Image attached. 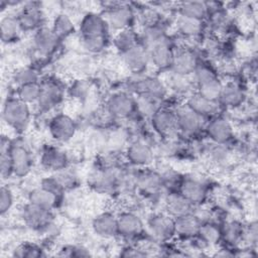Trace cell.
I'll list each match as a JSON object with an SVG mask.
<instances>
[{"label":"cell","instance_id":"6da1fadb","mask_svg":"<svg viewBox=\"0 0 258 258\" xmlns=\"http://www.w3.org/2000/svg\"><path fill=\"white\" fill-rule=\"evenodd\" d=\"M3 120L14 129H23L30 118L29 105L17 97L8 98L2 110Z\"/></svg>","mask_w":258,"mask_h":258},{"label":"cell","instance_id":"7a4b0ae2","mask_svg":"<svg viewBox=\"0 0 258 258\" xmlns=\"http://www.w3.org/2000/svg\"><path fill=\"white\" fill-rule=\"evenodd\" d=\"M150 235L157 241L163 242L175 235L174 218L168 214H154L147 221Z\"/></svg>","mask_w":258,"mask_h":258},{"label":"cell","instance_id":"3957f363","mask_svg":"<svg viewBox=\"0 0 258 258\" xmlns=\"http://www.w3.org/2000/svg\"><path fill=\"white\" fill-rule=\"evenodd\" d=\"M20 216L26 226L33 230L39 231L48 228L53 221L51 211L41 209L28 202L22 207L20 211Z\"/></svg>","mask_w":258,"mask_h":258},{"label":"cell","instance_id":"277c9868","mask_svg":"<svg viewBox=\"0 0 258 258\" xmlns=\"http://www.w3.org/2000/svg\"><path fill=\"white\" fill-rule=\"evenodd\" d=\"M50 136L58 142L70 141L76 134L77 125L74 119L63 113L54 115L48 123Z\"/></svg>","mask_w":258,"mask_h":258},{"label":"cell","instance_id":"5b68a950","mask_svg":"<svg viewBox=\"0 0 258 258\" xmlns=\"http://www.w3.org/2000/svg\"><path fill=\"white\" fill-rule=\"evenodd\" d=\"M135 108V99L126 92H116L106 102L107 112L115 118H127L134 112Z\"/></svg>","mask_w":258,"mask_h":258},{"label":"cell","instance_id":"8992f818","mask_svg":"<svg viewBox=\"0 0 258 258\" xmlns=\"http://www.w3.org/2000/svg\"><path fill=\"white\" fill-rule=\"evenodd\" d=\"M131 88L137 96H148L159 101H161L167 93V88L160 79L149 76L135 80Z\"/></svg>","mask_w":258,"mask_h":258},{"label":"cell","instance_id":"52a82bcc","mask_svg":"<svg viewBox=\"0 0 258 258\" xmlns=\"http://www.w3.org/2000/svg\"><path fill=\"white\" fill-rule=\"evenodd\" d=\"M109 26L104 16L89 12L81 20L80 32L82 38L108 36Z\"/></svg>","mask_w":258,"mask_h":258},{"label":"cell","instance_id":"ba28073f","mask_svg":"<svg viewBox=\"0 0 258 258\" xmlns=\"http://www.w3.org/2000/svg\"><path fill=\"white\" fill-rule=\"evenodd\" d=\"M104 17L109 28H112L118 32L130 28L134 19V14L129 6L116 5L111 7Z\"/></svg>","mask_w":258,"mask_h":258},{"label":"cell","instance_id":"9c48e42d","mask_svg":"<svg viewBox=\"0 0 258 258\" xmlns=\"http://www.w3.org/2000/svg\"><path fill=\"white\" fill-rule=\"evenodd\" d=\"M10 154L13 164V174L18 177L27 175L32 167V157L29 150L22 144L11 143Z\"/></svg>","mask_w":258,"mask_h":258},{"label":"cell","instance_id":"30bf717a","mask_svg":"<svg viewBox=\"0 0 258 258\" xmlns=\"http://www.w3.org/2000/svg\"><path fill=\"white\" fill-rule=\"evenodd\" d=\"M175 115L176 129L181 131L183 134H195L199 132L204 125L205 118L195 113L186 106L179 108L175 112Z\"/></svg>","mask_w":258,"mask_h":258},{"label":"cell","instance_id":"8fae6325","mask_svg":"<svg viewBox=\"0 0 258 258\" xmlns=\"http://www.w3.org/2000/svg\"><path fill=\"white\" fill-rule=\"evenodd\" d=\"M118 234L125 238H136L144 231L141 218L132 212H123L117 216Z\"/></svg>","mask_w":258,"mask_h":258},{"label":"cell","instance_id":"7c38bea8","mask_svg":"<svg viewBox=\"0 0 258 258\" xmlns=\"http://www.w3.org/2000/svg\"><path fill=\"white\" fill-rule=\"evenodd\" d=\"M122 59L127 69L135 74L142 73L150 62L148 49L139 43L123 52Z\"/></svg>","mask_w":258,"mask_h":258},{"label":"cell","instance_id":"4fadbf2b","mask_svg":"<svg viewBox=\"0 0 258 258\" xmlns=\"http://www.w3.org/2000/svg\"><path fill=\"white\" fill-rule=\"evenodd\" d=\"M40 95L36 104L42 111L50 110L60 103L63 91L57 83L46 81L40 84Z\"/></svg>","mask_w":258,"mask_h":258},{"label":"cell","instance_id":"5bb4252c","mask_svg":"<svg viewBox=\"0 0 258 258\" xmlns=\"http://www.w3.org/2000/svg\"><path fill=\"white\" fill-rule=\"evenodd\" d=\"M148 49L149 61L158 70H166L170 69L174 50L171 48L169 42L166 38L152 46Z\"/></svg>","mask_w":258,"mask_h":258},{"label":"cell","instance_id":"9a60e30c","mask_svg":"<svg viewBox=\"0 0 258 258\" xmlns=\"http://www.w3.org/2000/svg\"><path fill=\"white\" fill-rule=\"evenodd\" d=\"M22 30H37L42 27L43 15L41 9L34 2H28L24 4L17 15Z\"/></svg>","mask_w":258,"mask_h":258},{"label":"cell","instance_id":"2e32d148","mask_svg":"<svg viewBox=\"0 0 258 258\" xmlns=\"http://www.w3.org/2000/svg\"><path fill=\"white\" fill-rule=\"evenodd\" d=\"M195 207L201 206L208 197L206 185L196 178H184L179 184V191Z\"/></svg>","mask_w":258,"mask_h":258},{"label":"cell","instance_id":"e0dca14e","mask_svg":"<svg viewBox=\"0 0 258 258\" xmlns=\"http://www.w3.org/2000/svg\"><path fill=\"white\" fill-rule=\"evenodd\" d=\"M206 133L216 144H224L231 140L233 136V128L227 119L216 117L207 124Z\"/></svg>","mask_w":258,"mask_h":258},{"label":"cell","instance_id":"ac0fdd59","mask_svg":"<svg viewBox=\"0 0 258 258\" xmlns=\"http://www.w3.org/2000/svg\"><path fill=\"white\" fill-rule=\"evenodd\" d=\"M59 38L55 35L51 28L40 27L36 30L33 37V45L36 52L42 56L51 54L58 43Z\"/></svg>","mask_w":258,"mask_h":258},{"label":"cell","instance_id":"d6986e66","mask_svg":"<svg viewBox=\"0 0 258 258\" xmlns=\"http://www.w3.org/2000/svg\"><path fill=\"white\" fill-rule=\"evenodd\" d=\"M152 128L160 135H168L176 129L175 112L168 108H159L151 117Z\"/></svg>","mask_w":258,"mask_h":258},{"label":"cell","instance_id":"ffe728a7","mask_svg":"<svg viewBox=\"0 0 258 258\" xmlns=\"http://www.w3.org/2000/svg\"><path fill=\"white\" fill-rule=\"evenodd\" d=\"M92 228L96 235L102 238H112L118 235L117 216L110 212H104L94 218Z\"/></svg>","mask_w":258,"mask_h":258},{"label":"cell","instance_id":"44dd1931","mask_svg":"<svg viewBox=\"0 0 258 258\" xmlns=\"http://www.w3.org/2000/svg\"><path fill=\"white\" fill-rule=\"evenodd\" d=\"M40 162L44 168L57 172L67 168L68 155L60 148L48 145L42 150Z\"/></svg>","mask_w":258,"mask_h":258},{"label":"cell","instance_id":"7402d4cb","mask_svg":"<svg viewBox=\"0 0 258 258\" xmlns=\"http://www.w3.org/2000/svg\"><path fill=\"white\" fill-rule=\"evenodd\" d=\"M198 58L194 51L183 49L175 52L173 55L170 70L173 74L180 76H188L194 73L198 67Z\"/></svg>","mask_w":258,"mask_h":258},{"label":"cell","instance_id":"603a6c76","mask_svg":"<svg viewBox=\"0 0 258 258\" xmlns=\"http://www.w3.org/2000/svg\"><path fill=\"white\" fill-rule=\"evenodd\" d=\"M126 156L128 161L135 166H146L153 159V152L149 145L142 141L132 142L127 150Z\"/></svg>","mask_w":258,"mask_h":258},{"label":"cell","instance_id":"cb8c5ba5","mask_svg":"<svg viewBox=\"0 0 258 258\" xmlns=\"http://www.w3.org/2000/svg\"><path fill=\"white\" fill-rule=\"evenodd\" d=\"M28 203L39 207L41 209H45L48 211H52L59 202V197L46 188L39 186L33 188L29 191L27 197Z\"/></svg>","mask_w":258,"mask_h":258},{"label":"cell","instance_id":"d4e9b609","mask_svg":"<svg viewBox=\"0 0 258 258\" xmlns=\"http://www.w3.org/2000/svg\"><path fill=\"white\" fill-rule=\"evenodd\" d=\"M185 106L203 118L212 117L216 115L219 110L218 102L208 100L205 97L201 96L199 93H196L188 97Z\"/></svg>","mask_w":258,"mask_h":258},{"label":"cell","instance_id":"484cf974","mask_svg":"<svg viewBox=\"0 0 258 258\" xmlns=\"http://www.w3.org/2000/svg\"><path fill=\"white\" fill-rule=\"evenodd\" d=\"M245 99L244 91L241 89V87L234 83L229 82L226 84H223L222 92L219 98V104H222L229 108H235L240 106Z\"/></svg>","mask_w":258,"mask_h":258},{"label":"cell","instance_id":"4316f807","mask_svg":"<svg viewBox=\"0 0 258 258\" xmlns=\"http://www.w3.org/2000/svg\"><path fill=\"white\" fill-rule=\"evenodd\" d=\"M175 223V234L189 238L198 235L200 227L202 225V221L200 218L192 212L190 214L174 218Z\"/></svg>","mask_w":258,"mask_h":258},{"label":"cell","instance_id":"83f0119b","mask_svg":"<svg viewBox=\"0 0 258 258\" xmlns=\"http://www.w3.org/2000/svg\"><path fill=\"white\" fill-rule=\"evenodd\" d=\"M194 208L195 206L179 192L169 195L166 200L167 214L173 218L190 214L194 212Z\"/></svg>","mask_w":258,"mask_h":258},{"label":"cell","instance_id":"f1b7e54d","mask_svg":"<svg viewBox=\"0 0 258 258\" xmlns=\"http://www.w3.org/2000/svg\"><path fill=\"white\" fill-rule=\"evenodd\" d=\"M21 26L18 21L17 16L5 15L0 21V32L1 39L3 42H11L18 38L21 31Z\"/></svg>","mask_w":258,"mask_h":258},{"label":"cell","instance_id":"f546056e","mask_svg":"<svg viewBox=\"0 0 258 258\" xmlns=\"http://www.w3.org/2000/svg\"><path fill=\"white\" fill-rule=\"evenodd\" d=\"M177 31L185 37H196L203 31V21L178 15L175 22Z\"/></svg>","mask_w":258,"mask_h":258},{"label":"cell","instance_id":"4dcf8cb0","mask_svg":"<svg viewBox=\"0 0 258 258\" xmlns=\"http://www.w3.org/2000/svg\"><path fill=\"white\" fill-rule=\"evenodd\" d=\"M179 15L203 20L208 13V5L202 1H184L178 6Z\"/></svg>","mask_w":258,"mask_h":258},{"label":"cell","instance_id":"1f68e13d","mask_svg":"<svg viewBox=\"0 0 258 258\" xmlns=\"http://www.w3.org/2000/svg\"><path fill=\"white\" fill-rule=\"evenodd\" d=\"M0 144V172L2 178H8L13 174V164L10 154L11 143L2 136Z\"/></svg>","mask_w":258,"mask_h":258},{"label":"cell","instance_id":"d6a6232c","mask_svg":"<svg viewBox=\"0 0 258 258\" xmlns=\"http://www.w3.org/2000/svg\"><path fill=\"white\" fill-rule=\"evenodd\" d=\"M137 40H138V37L131 28L118 31L113 39L115 47L121 52V54L127 51L128 49L132 48L133 46L137 45L138 44Z\"/></svg>","mask_w":258,"mask_h":258},{"label":"cell","instance_id":"836d02e7","mask_svg":"<svg viewBox=\"0 0 258 258\" xmlns=\"http://www.w3.org/2000/svg\"><path fill=\"white\" fill-rule=\"evenodd\" d=\"M201 241L206 245H215L217 244L222 238V231L221 229L210 222L202 223L198 235Z\"/></svg>","mask_w":258,"mask_h":258},{"label":"cell","instance_id":"e575fe53","mask_svg":"<svg viewBox=\"0 0 258 258\" xmlns=\"http://www.w3.org/2000/svg\"><path fill=\"white\" fill-rule=\"evenodd\" d=\"M52 31L55 33V35L61 39L63 37H67L71 35L75 30V25L71 17L64 13H60L55 16L52 22L51 26Z\"/></svg>","mask_w":258,"mask_h":258},{"label":"cell","instance_id":"d590c367","mask_svg":"<svg viewBox=\"0 0 258 258\" xmlns=\"http://www.w3.org/2000/svg\"><path fill=\"white\" fill-rule=\"evenodd\" d=\"M164 39H165V35H164L163 29L156 24L148 25L147 27L144 28L141 34V44L146 48H149L150 46Z\"/></svg>","mask_w":258,"mask_h":258},{"label":"cell","instance_id":"8d00e7d4","mask_svg":"<svg viewBox=\"0 0 258 258\" xmlns=\"http://www.w3.org/2000/svg\"><path fill=\"white\" fill-rule=\"evenodd\" d=\"M222 231V237L232 245L238 244L240 241L243 240L244 235V228L242 225L237 221H231L225 224Z\"/></svg>","mask_w":258,"mask_h":258},{"label":"cell","instance_id":"74e56055","mask_svg":"<svg viewBox=\"0 0 258 258\" xmlns=\"http://www.w3.org/2000/svg\"><path fill=\"white\" fill-rule=\"evenodd\" d=\"M40 84L39 83H30L17 87V98L26 104L37 103V100L40 95Z\"/></svg>","mask_w":258,"mask_h":258},{"label":"cell","instance_id":"f35d334b","mask_svg":"<svg viewBox=\"0 0 258 258\" xmlns=\"http://www.w3.org/2000/svg\"><path fill=\"white\" fill-rule=\"evenodd\" d=\"M223 88V83L217 78L210 82H207L203 85L198 86V92L201 96L205 97L208 100L218 102ZM219 103V102H218Z\"/></svg>","mask_w":258,"mask_h":258},{"label":"cell","instance_id":"ab89813d","mask_svg":"<svg viewBox=\"0 0 258 258\" xmlns=\"http://www.w3.org/2000/svg\"><path fill=\"white\" fill-rule=\"evenodd\" d=\"M135 102L136 108L142 114L147 115L149 117H151L160 108V106H158L160 101L148 96H137Z\"/></svg>","mask_w":258,"mask_h":258},{"label":"cell","instance_id":"60d3db41","mask_svg":"<svg viewBox=\"0 0 258 258\" xmlns=\"http://www.w3.org/2000/svg\"><path fill=\"white\" fill-rule=\"evenodd\" d=\"M13 80L17 84V87L30 83H38V74L32 68H20L15 72Z\"/></svg>","mask_w":258,"mask_h":258},{"label":"cell","instance_id":"b9f144b4","mask_svg":"<svg viewBox=\"0 0 258 258\" xmlns=\"http://www.w3.org/2000/svg\"><path fill=\"white\" fill-rule=\"evenodd\" d=\"M41 248L32 243H24L17 246L12 253V256L19 258H33L43 256Z\"/></svg>","mask_w":258,"mask_h":258},{"label":"cell","instance_id":"7bdbcfd3","mask_svg":"<svg viewBox=\"0 0 258 258\" xmlns=\"http://www.w3.org/2000/svg\"><path fill=\"white\" fill-rule=\"evenodd\" d=\"M139 185L148 191H154L162 184V178L155 172H145L139 178Z\"/></svg>","mask_w":258,"mask_h":258},{"label":"cell","instance_id":"ee69618b","mask_svg":"<svg viewBox=\"0 0 258 258\" xmlns=\"http://www.w3.org/2000/svg\"><path fill=\"white\" fill-rule=\"evenodd\" d=\"M192 74H194V79L198 86L218 78L215 71L207 64H198V67L196 68Z\"/></svg>","mask_w":258,"mask_h":258},{"label":"cell","instance_id":"f6af8a7d","mask_svg":"<svg viewBox=\"0 0 258 258\" xmlns=\"http://www.w3.org/2000/svg\"><path fill=\"white\" fill-rule=\"evenodd\" d=\"M83 46L90 52H100L102 51L107 43H108V36H98V37H87L82 38Z\"/></svg>","mask_w":258,"mask_h":258},{"label":"cell","instance_id":"bcb514c9","mask_svg":"<svg viewBox=\"0 0 258 258\" xmlns=\"http://www.w3.org/2000/svg\"><path fill=\"white\" fill-rule=\"evenodd\" d=\"M14 203V198H13V192L11 189L5 185L1 186L0 189V214L1 216H4L7 214Z\"/></svg>","mask_w":258,"mask_h":258},{"label":"cell","instance_id":"7dc6e473","mask_svg":"<svg viewBox=\"0 0 258 258\" xmlns=\"http://www.w3.org/2000/svg\"><path fill=\"white\" fill-rule=\"evenodd\" d=\"M57 255L66 257H88L91 256V253L87 248L83 246L69 245L62 247V249L59 251Z\"/></svg>","mask_w":258,"mask_h":258},{"label":"cell","instance_id":"c3c4849f","mask_svg":"<svg viewBox=\"0 0 258 258\" xmlns=\"http://www.w3.org/2000/svg\"><path fill=\"white\" fill-rule=\"evenodd\" d=\"M55 177L58 179V181L60 182V184L64 189L73 188L74 186L77 185V182H78L77 176L73 172L66 170V168L57 171V174H55Z\"/></svg>","mask_w":258,"mask_h":258},{"label":"cell","instance_id":"681fc988","mask_svg":"<svg viewBox=\"0 0 258 258\" xmlns=\"http://www.w3.org/2000/svg\"><path fill=\"white\" fill-rule=\"evenodd\" d=\"M40 186L46 188L47 190L57 195L58 197H60L62 195V192L64 191V188L62 187V185L60 184V182L58 181V179L55 177V175L53 176H49V177H45L41 180Z\"/></svg>","mask_w":258,"mask_h":258},{"label":"cell","instance_id":"f907efd6","mask_svg":"<svg viewBox=\"0 0 258 258\" xmlns=\"http://www.w3.org/2000/svg\"><path fill=\"white\" fill-rule=\"evenodd\" d=\"M243 240H246L250 246L256 245L257 243V224L256 222H252L247 229H244Z\"/></svg>","mask_w":258,"mask_h":258},{"label":"cell","instance_id":"816d5d0a","mask_svg":"<svg viewBox=\"0 0 258 258\" xmlns=\"http://www.w3.org/2000/svg\"><path fill=\"white\" fill-rule=\"evenodd\" d=\"M120 256L122 257H144L147 256V253L145 251H143L142 249L139 248H135V247H127L125 249L122 250V252L120 253Z\"/></svg>","mask_w":258,"mask_h":258},{"label":"cell","instance_id":"f5cc1de1","mask_svg":"<svg viewBox=\"0 0 258 258\" xmlns=\"http://www.w3.org/2000/svg\"><path fill=\"white\" fill-rule=\"evenodd\" d=\"M234 255L235 254L229 252V250H220V252L216 254V256H219V257H228V256H234Z\"/></svg>","mask_w":258,"mask_h":258}]
</instances>
